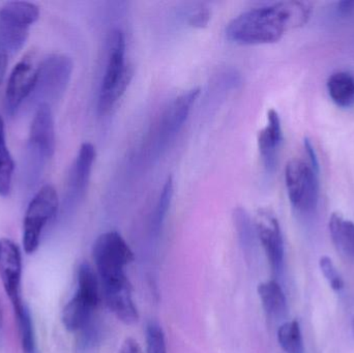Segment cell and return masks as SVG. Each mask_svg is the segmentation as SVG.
I'll return each mask as SVG.
<instances>
[{
  "mask_svg": "<svg viewBox=\"0 0 354 353\" xmlns=\"http://www.w3.org/2000/svg\"><path fill=\"white\" fill-rule=\"evenodd\" d=\"M311 12V4L304 1H281L251 8L229 22L226 37L239 45L276 43L287 31L305 25Z\"/></svg>",
  "mask_w": 354,
  "mask_h": 353,
  "instance_id": "1",
  "label": "cell"
},
{
  "mask_svg": "<svg viewBox=\"0 0 354 353\" xmlns=\"http://www.w3.org/2000/svg\"><path fill=\"white\" fill-rule=\"evenodd\" d=\"M132 77V68L127 64L126 60V37L124 31L113 29L108 37L107 61L97 104L100 113L106 114L111 111L126 93Z\"/></svg>",
  "mask_w": 354,
  "mask_h": 353,
  "instance_id": "2",
  "label": "cell"
},
{
  "mask_svg": "<svg viewBox=\"0 0 354 353\" xmlns=\"http://www.w3.org/2000/svg\"><path fill=\"white\" fill-rule=\"evenodd\" d=\"M55 126L51 106L41 104L29 128L25 161V180L29 186L37 184L43 173L47 162L55 153Z\"/></svg>",
  "mask_w": 354,
  "mask_h": 353,
  "instance_id": "3",
  "label": "cell"
},
{
  "mask_svg": "<svg viewBox=\"0 0 354 353\" xmlns=\"http://www.w3.org/2000/svg\"><path fill=\"white\" fill-rule=\"evenodd\" d=\"M101 282L87 263L77 271V290L62 310V321L68 332L77 333L95 317L102 300Z\"/></svg>",
  "mask_w": 354,
  "mask_h": 353,
  "instance_id": "4",
  "label": "cell"
},
{
  "mask_svg": "<svg viewBox=\"0 0 354 353\" xmlns=\"http://www.w3.org/2000/svg\"><path fill=\"white\" fill-rule=\"evenodd\" d=\"M93 257L101 285L128 280L126 269L135 259L132 249L118 231L105 232L95 240Z\"/></svg>",
  "mask_w": 354,
  "mask_h": 353,
  "instance_id": "5",
  "label": "cell"
},
{
  "mask_svg": "<svg viewBox=\"0 0 354 353\" xmlns=\"http://www.w3.org/2000/svg\"><path fill=\"white\" fill-rule=\"evenodd\" d=\"M59 211L57 191L52 184H44L29 202L23 222L22 245L24 252H37L44 229Z\"/></svg>",
  "mask_w": 354,
  "mask_h": 353,
  "instance_id": "6",
  "label": "cell"
},
{
  "mask_svg": "<svg viewBox=\"0 0 354 353\" xmlns=\"http://www.w3.org/2000/svg\"><path fill=\"white\" fill-rule=\"evenodd\" d=\"M74 64L64 54H52L37 68V83L31 95L37 106L57 101L66 93L72 78Z\"/></svg>",
  "mask_w": 354,
  "mask_h": 353,
  "instance_id": "7",
  "label": "cell"
},
{
  "mask_svg": "<svg viewBox=\"0 0 354 353\" xmlns=\"http://www.w3.org/2000/svg\"><path fill=\"white\" fill-rule=\"evenodd\" d=\"M318 173L309 162L292 159L285 168V184L291 205L301 213H309L317 207L319 199Z\"/></svg>",
  "mask_w": 354,
  "mask_h": 353,
  "instance_id": "8",
  "label": "cell"
},
{
  "mask_svg": "<svg viewBox=\"0 0 354 353\" xmlns=\"http://www.w3.org/2000/svg\"><path fill=\"white\" fill-rule=\"evenodd\" d=\"M95 161V146L89 142L83 143L68 172L64 201L66 211L75 209L84 198L88 189Z\"/></svg>",
  "mask_w": 354,
  "mask_h": 353,
  "instance_id": "9",
  "label": "cell"
},
{
  "mask_svg": "<svg viewBox=\"0 0 354 353\" xmlns=\"http://www.w3.org/2000/svg\"><path fill=\"white\" fill-rule=\"evenodd\" d=\"M0 279L15 312L24 305L21 298L22 255L19 247L8 238L0 240Z\"/></svg>",
  "mask_w": 354,
  "mask_h": 353,
  "instance_id": "10",
  "label": "cell"
},
{
  "mask_svg": "<svg viewBox=\"0 0 354 353\" xmlns=\"http://www.w3.org/2000/svg\"><path fill=\"white\" fill-rule=\"evenodd\" d=\"M200 95L199 88L191 89L174 99L166 108L158 124V149H163L183 128Z\"/></svg>",
  "mask_w": 354,
  "mask_h": 353,
  "instance_id": "11",
  "label": "cell"
},
{
  "mask_svg": "<svg viewBox=\"0 0 354 353\" xmlns=\"http://www.w3.org/2000/svg\"><path fill=\"white\" fill-rule=\"evenodd\" d=\"M255 228L270 267L279 273L284 263V242L278 219L270 209H259L256 213Z\"/></svg>",
  "mask_w": 354,
  "mask_h": 353,
  "instance_id": "12",
  "label": "cell"
},
{
  "mask_svg": "<svg viewBox=\"0 0 354 353\" xmlns=\"http://www.w3.org/2000/svg\"><path fill=\"white\" fill-rule=\"evenodd\" d=\"M37 68L22 60L12 68L6 89V109L10 115L17 113L25 99H29L37 83Z\"/></svg>",
  "mask_w": 354,
  "mask_h": 353,
  "instance_id": "13",
  "label": "cell"
},
{
  "mask_svg": "<svg viewBox=\"0 0 354 353\" xmlns=\"http://www.w3.org/2000/svg\"><path fill=\"white\" fill-rule=\"evenodd\" d=\"M101 288L106 306L118 321L127 325L138 323L139 312L133 298V287L130 280L106 284L101 285Z\"/></svg>",
  "mask_w": 354,
  "mask_h": 353,
  "instance_id": "14",
  "label": "cell"
},
{
  "mask_svg": "<svg viewBox=\"0 0 354 353\" xmlns=\"http://www.w3.org/2000/svg\"><path fill=\"white\" fill-rule=\"evenodd\" d=\"M283 133L280 116L274 109L268 112V124L258 134V149L264 167L272 171L276 167L279 149L282 142Z\"/></svg>",
  "mask_w": 354,
  "mask_h": 353,
  "instance_id": "15",
  "label": "cell"
},
{
  "mask_svg": "<svg viewBox=\"0 0 354 353\" xmlns=\"http://www.w3.org/2000/svg\"><path fill=\"white\" fill-rule=\"evenodd\" d=\"M330 238L336 248L346 256L354 258V223L341 213H334L330 218Z\"/></svg>",
  "mask_w": 354,
  "mask_h": 353,
  "instance_id": "16",
  "label": "cell"
},
{
  "mask_svg": "<svg viewBox=\"0 0 354 353\" xmlns=\"http://www.w3.org/2000/svg\"><path fill=\"white\" fill-rule=\"evenodd\" d=\"M328 91L332 101L339 107L349 108L354 105V75L336 72L328 80Z\"/></svg>",
  "mask_w": 354,
  "mask_h": 353,
  "instance_id": "17",
  "label": "cell"
},
{
  "mask_svg": "<svg viewBox=\"0 0 354 353\" xmlns=\"http://www.w3.org/2000/svg\"><path fill=\"white\" fill-rule=\"evenodd\" d=\"M258 294L264 310L270 316H281L286 312V296L278 282L270 280L260 284Z\"/></svg>",
  "mask_w": 354,
  "mask_h": 353,
  "instance_id": "18",
  "label": "cell"
},
{
  "mask_svg": "<svg viewBox=\"0 0 354 353\" xmlns=\"http://www.w3.org/2000/svg\"><path fill=\"white\" fill-rule=\"evenodd\" d=\"M0 18L30 28L39 20V8L32 2L8 1L0 8Z\"/></svg>",
  "mask_w": 354,
  "mask_h": 353,
  "instance_id": "19",
  "label": "cell"
},
{
  "mask_svg": "<svg viewBox=\"0 0 354 353\" xmlns=\"http://www.w3.org/2000/svg\"><path fill=\"white\" fill-rule=\"evenodd\" d=\"M28 27L0 18V47L8 54L20 51L28 39Z\"/></svg>",
  "mask_w": 354,
  "mask_h": 353,
  "instance_id": "20",
  "label": "cell"
},
{
  "mask_svg": "<svg viewBox=\"0 0 354 353\" xmlns=\"http://www.w3.org/2000/svg\"><path fill=\"white\" fill-rule=\"evenodd\" d=\"M15 162L8 151L3 118L0 115V196L8 197L12 192Z\"/></svg>",
  "mask_w": 354,
  "mask_h": 353,
  "instance_id": "21",
  "label": "cell"
},
{
  "mask_svg": "<svg viewBox=\"0 0 354 353\" xmlns=\"http://www.w3.org/2000/svg\"><path fill=\"white\" fill-rule=\"evenodd\" d=\"M15 315L18 321L19 335L23 353H37L35 325L28 308L23 305L20 309L15 311Z\"/></svg>",
  "mask_w": 354,
  "mask_h": 353,
  "instance_id": "22",
  "label": "cell"
},
{
  "mask_svg": "<svg viewBox=\"0 0 354 353\" xmlns=\"http://www.w3.org/2000/svg\"><path fill=\"white\" fill-rule=\"evenodd\" d=\"M278 341L286 353H305L299 321H287L278 330Z\"/></svg>",
  "mask_w": 354,
  "mask_h": 353,
  "instance_id": "23",
  "label": "cell"
},
{
  "mask_svg": "<svg viewBox=\"0 0 354 353\" xmlns=\"http://www.w3.org/2000/svg\"><path fill=\"white\" fill-rule=\"evenodd\" d=\"M77 333H78L76 340L77 352L91 353L95 352L101 345L103 330L97 316Z\"/></svg>",
  "mask_w": 354,
  "mask_h": 353,
  "instance_id": "24",
  "label": "cell"
},
{
  "mask_svg": "<svg viewBox=\"0 0 354 353\" xmlns=\"http://www.w3.org/2000/svg\"><path fill=\"white\" fill-rule=\"evenodd\" d=\"M174 180L172 178H168L162 189L161 194H160L157 205H156L155 213H153V229L157 232L160 231L164 221H165L172 198H174Z\"/></svg>",
  "mask_w": 354,
  "mask_h": 353,
  "instance_id": "25",
  "label": "cell"
},
{
  "mask_svg": "<svg viewBox=\"0 0 354 353\" xmlns=\"http://www.w3.org/2000/svg\"><path fill=\"white\" fill-rule=\"evenodd\" d=\"M147 353H167L165 332L158 321H149L145 327Z\"/></svg>",
  "mask_w": 354,
  "mask_h": 353,
  "instance_id": "26",
  "label": "cell"
},
{
  "mask_svg": "<svg viewBox=\"0 0 354 353\" xmlns=\"http://www.w3.org/2000/svg\"><path fill=\"white\" fill-rule=\"evenodd\" d=\"M319 265L322 274H324L330 287H332L335 292H340V290H342L343 287H344V281H343L342 277H341L339 271H337L332 259L328 256L322 257V258H320Z\"/></svg>",
  "mask_w": 354,
  "mask_h": 353,
  "instance_id": "27",
  "label": "cell"
},
{
  "mask_svg": "<svg viewBox=\"0 0 354 353\" xmlns=\"http://www.w3.org/2000/svg\"><path fill=\"white\" fill-rule=\"evenodd\" d=\"M235 225L239 231V238L245 246L251 244L252 242V225L249 216L245 209H237L234 213Z\"/></svg>",
  "mask_w": 354,
  "mask_h": 353,
  "instance_id": "28",
  "label": "cell"
},
{
  "mask_svg": "<svg viewBox=\"0 0 354 353\" xmlns=\"http://www.w3.org/2000/svg\"><path fill=\"white\" fill-rule=\"evenodd\" d=\"M210 20V12L207 8H199L189 17V24L194 28H203Z\"/></svg>",
  "mask_w": 354,
  "mask_h": 353,
  "instance_id": "29",
  "label": "cell"
},
{
  "mask_svg": "<svg viewBox=\"0 0 354 353\" xmlns=\"http://www.w3.org/2000/svg\"><path fill=\"white\" fill-rule=\"evenodd\" d=\"M118 353H143V352L140 344L136 340L133 339V338H127L122 342Z\"/></svg>",
  "mask_w": 354,
  "mask_h": 353,
  "instance_id": "30",
  "label": "cell"
},
{
  "mask_svg": "<svg viewBox=\"0 0 354 353\" xmlns=\"http://www.w3.org/2000/svg\"><path fill=\"white\" fill-rule=\"evenodd\" d=\"M305 149L307 151L308 157H309V164L312 166L315 171L319 172V163H318L317 155H316L315 149L312 145L309 139H305Z\"/></svg>",
  "mask_w": 354,
  "mask_h": 353,
  "instance_id": "31",
  "label": "cell"
},
{
  "mask_svg": "<svg viewBox=\"0 0 354 353\" xmlns=\"http://www.w3.org/2000/svg\"><path fill=\"white\" fill-rule=\"evenodd\" d=\"M8 55L10 54L0 47V86H1L2 82H3L6 70H8Z\"/></svg>",
  "mask_w": 354,
  "mask_h": 353,
  "instance_id": "32",
  "label": "cell"
},
{
  "mask_svg": "<svg viewBox=\"0 0 354 353\" xmlns=\"http://www.w3.org/2000/svg\"><path fill=\"white\" fill-rule=\"evenodd\" d=\"M339 6H340L341 12H349V10H353V8L354 6V2L353 1L341 2V3L339 4Z\"/></svg>",
  "mask_w": 354,
  "mask_h": 353,
  "instance_id": "33",
  "label": "cell"
},
{
  "mask_svg": "<svg viewBox=\"0 0 354 353\" xmlns=\"http://www.w3.org/2000/svg\"><path fill=\"white\" fill-rule=\"evenodd\" d=\"M3 339V314H2L1 306H0V344Z\"/></svg>",
  "mask_w": 354,
  "mask_h": 353,
  "instance_id": "34",
  "label": "cell"
},
{
  "mask_svg": "<svg viewBox=\"0 0 354 353\" xmlns=\"http://www.w3.org/2000/svg\"><path fill=\"white\" fill-rule=\"evenodd\" d=\"M353 336H354V318L353 321Z\"/></svg>",
  "mask_w": 354,
  "mask_h": 353,
  "instance_id": "35",
  "label": "cell"
}]
</instances>
